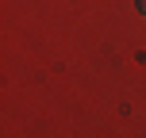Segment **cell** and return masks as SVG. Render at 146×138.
Segmentation results:
<instances>
[{"mask_svg":"<svg viewBox=\"0 0 146 138\" xmlns=\"http://www.w3.org/2000/svg\"><path fill=\"white\" fill-rule=\"evenodd\" d=\"M139 12H142V15H146V0H139Z\"/></svg>","mask_w":146,"mask_h":138,"instance_id":"obj_1","label":"cell"}]
</instances>
